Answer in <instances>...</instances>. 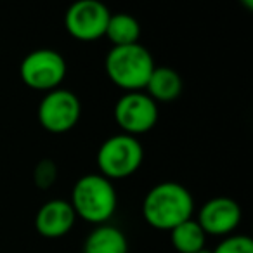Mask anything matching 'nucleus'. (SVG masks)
<instances>
[{
    "mask_svg": "<svg viewBox=\"0 0 253 253\" xmlns=\"http://www.w3.org/2000/svg\"><path fill=\"white\" fill-rule=\"evenodd\" d=\"M194 201L191 193L179 182L165 180L148 191L142 201V215L151 227L172 231L193 215Z\"/></svg>",
    "mask_w": 253,
    "mask_h": 253,
    "instance_id": "f257e3e1",
    "label": "nucleus"
},
{
    "mask_svg": "<svg viewBox=\"0 0 253 253\" xmlns=\"http://www.w3.org/2000/svg\"><path fill=\"white\" fill-rule=\"evenodd\" d=\"M70 205L77 217L102 225L113 217L118 198L111 180L101 173H87L75 182Z\"/></svg>",
    "mask_w": 253,
    "mask_h": 253,
    "instance_id": "f03ea898",
    "label": "nucleus"
},
{
    "mask_svg": "<svg viewBox=\"0 0 253 253\" xmlns=\"http://www.w3.org/2000/svg\"><path fill=\"white\" fill-rule=\"evenodd\" d=\"M106 73L116 87L126 92H141L146 88L155 70L153 56L144 45L134 43L125 47H111L106 56Z\"/></svg>",
    "mask_w": 253,
    "mask_h": 253,
    "instance_id": "7ed1b4c3",
    "label": "nucleus"
},
{
    "mask_svg": "<svg viewBox=\"0 0 253 253\" xmlns=\"http://www.w3.org/2000/svg\"><path fill=\"white\" fill-rule=\"evenodd\" d=\"M97 167L102 177L125 179L137 172L144 160V148L139 139L126 134L108 137L97 151Z\"/></svg>",
    "mask_w": 253,
    "mask_h": 253,
    "instance_id": "20e7f679",
    "label": "nucleus"
},
{
    "mask_svg": "<svg viewBox=\"0 0 253 253\" xmlns=\"http://www.w3.org/2000/svg\"><path fill=\"white\" fill-rule=\"evenodd\" d=\"M19 75L26 87L50 92L66 77V61L57 50L37 49L23 57Z\"/></svg>",
    "mask_w": 253,
    "mask_h": 253,
    "instance_id": "39448f33",
    "label": "nucleus"
},
{
    "mask_svg": "<svg viewBox=\"0 0 253 253\" xmlns=\"http://www.w3.org/2000/svg\"><path fill=\"white\" fill-rule=\"evenodd\" d=\"M115 120L123 134H146L158 122V104L146 92H126L115 104Z\"/></svg>",
    "mask_w": 253,
    "mask_h": 253,
    "instance_id": "423d86ee",
    "label": "nucleus"
},
{
    "mask_svg": "<svg viewBox=\"0 0 253 253\" xmlns=\"http://www.w3.org/2000/svg\"><path fill=\"white\" fill-rule=\"evenodd\" d=\"M80 113L82 104L73 92L66 88H54L40 101L39 122L47 132L64 134L78 123Z\"/></svg>",
    "mask_w": 253,
    "mask_h": 253,
    "instance_id": "0eeeda50",
    "label": "nucleus"
},
{
    "mask_svg": "<svg viewBox=\"0 0 253 253\" xmlns=\"http://www.w3.org/2000/svg\"><path fill=\"white\" fill-rule=\"evenodd\" d=\"M109 16L111 12L99 0H78L68 7L64 26L73 39L90 42L104 37Z\"/></svg>",
    "mask_w": 253,
    "mask_h": 253,
    "instance_id": "6e6552de",
    "label": "nucleus"
},
{
    "mask_svg": "<svg viewBox=\"0 0 253 253\" xmlns=\"http://www.w3.org/2000/svg\"><path fill=\"white\" fill-rule=\"evenodd\" d=\"M196 222L205 231V234L227 236L241 222V207L232 198H211L200 208Z\"/></svg>",
    "mask_w": 253,
    "mask_h": 253,
    "instance_id": "1a4fd4ad",
    "label": "nucleus"
},
{
    "mask_svg": "<svg viewBox=\"0 0 253 253\" xmlns=\"http://www.w3.org/2000/svg\"><path fill=\"white\" fill-rule=\"evenodd\" d=\"M77 213L70 201L50 200L40 207L35 217V227L40 236L49 239L63 238L73 229Z\"/></svg>",
    "mask_w": 253,
    "mask_h": 253,
    "instance_id": "9d476101",
    "label": "nucleus"
},
{
    "mask_svg": "<svg viewBox=\"0 0 253 253\" xmlns=\"http://www.w3.org/2000/svg\"><path fill=\"white\" fill-rule=\"evenodd\" d=\"M182 78L173 68L169 66H155L148 84H146V94L158 104V102L175 101L182 92Z\"/></svg>",
    "mask_w": 253,
    "mask_h": 253,
    "instance_id": "9b49d317",
    "label": "nucleus"
},
{
    "mask_svg": "<svg viewBox=\"0 0 253 253\" xmlns=\"http://www.w3.org/2000/svg\"><path fill=\"white\" fill-rule=\"evenodd\" d=\"M84 253H128V243L118 227L102 224L87 236Z\"/></svg>",
    "mask_w": 253,
    "mask_h": 253,
    "instance_id": "f8f14e48",
    "label": "nucleus"
},
{
    "mask_svg": "<svg viewBox=\"0 0 253 253\" xmlns=\"http://www.w3.org/2000/svg\"><path fill=\"white\" fill-rule=\"evenodd\" d=\"M104 37H108L113 47H125L139 43L141 37V25L132 14L118 12L109 16L108 26H106Z\"/></svg>",
    "mask_w": 253,
    "mask_h": 253,
    "instance_id": "ddd939ff",
    "label": "nucleus"
},
{
    "mask_svg": "<svg viewBox=\"0 0 253 253\" xmlns=\"http://www.w3.org/2000/svg\"><path fill=\"white\" fill-rule=\"evenodd\" d=\"M170 239H172L173 248L179 253H196L205 248L207 234L196 220L189 218L170 231Z\"/></svg>",
    "mask_w": 253,
    "mask_h": 253,
    "instance_id": "4468645a",
    "label": "nucleus"
},
{
    "mask_svg": "<svg viewBox=\"0 0 253 253\" xmlns=\"http://www.w3.org/2000/svg\"><path fill=\"white\" fill-rule=\"evenodd\" d=\"M211 253H253V241L245 234L227 236L211 250Z\"/></svg>",
    "mask_w": 253,
    "mask_h": 253,
    "instance_id": "2eb2a0df",
    "label": "nucleus"
},
{
    "mask_svg": "<svg viewBox=\"0 0 253 253\" xmlns=\"http://www.w3.org/2000/svg\"><path fill=\"white\" fill-rule=\"evenodd\" d=\"M57 179V165L52 160L45 158L40 160L37 163L35 170H33V180H35L37 187L40 189H49Z\"/></svg>",
    "mask_w": 253,
    "mask_h": 253,
    "instance_id": "dca6fc26",
    "label": "nucleus"
},
{
    "mask_svg": "<svg viewBox=\"0 0 253 253\" xmlns=\"http://www.w3.org/2000/svg\"><path fill=\"white\" fill-rule=\"evenodd\" d=\"M196 253H211V250H207V248H201L200 252H196Z\"/></svg>",
    "mask_w": 253,
    "mask_h": 253,
    "instance_id": "f3484780",
    "label": "nucleus"
}]
</instances>
